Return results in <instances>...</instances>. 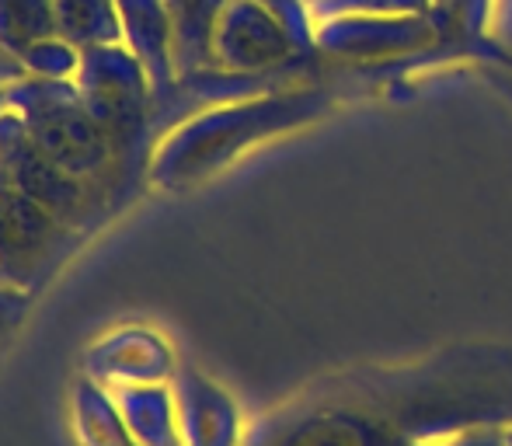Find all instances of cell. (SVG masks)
I'll return each instance as SVG.
<instances>
[{"instance_id": "obj_1", "label": "cell", "mask_w": 512, "mask_h": 446, "mask_svg": "<svg viewBox=\"0 0 512 446\" xmlns=\"http://www.w3.org/2000/svg\"><path fill=\"white\" fill-rule=\"evenodd\" d=\"M4 112L18 115L21 133L35 150L105 192V175L119 164V154L84 109L74 81L21 77L4 95Z\"/></svg>"}, {"instance_id": "obj_2", "label": "cell", "mask_w": 512, "mask_h": 446, "mask_svg": "<svg viewBox=\"0 0 512 446\" xmlns=\"http://www.w3.org/2000/svg\"><path fill=\"white\" fill-rule=\"evenodd\" d=\"M74 84L88 115L112 140L119 161L150 136L154 81L126 42L81 49V67H77Z\"/></svg>"}, {"instance_id": "obj_3", "label": "cell", "mask_w": 512, "mask_h": 446, "mask_svg": "<svg viewBox=\"0 0 512 446\" xmlns=\"http://www.w3.org/2000/svg\"><path fill=\"white\" fill-rule=\"evenodd\" d=\"M77 244V230L35 203L0 161V279L32 286Z\"/></svg>"}, {"instance_id": "obj_4", "label": "cell", "mask_w": 512, "mask_h": 446, "mask_svg": "<svg viewBox=\"0 0 512 446\" xmlns=\"http://www.w3.org/2000/svg\"><path fill=\"white\" fill-rule=\"evenodd\" d=\"M0 161H4L7 171H11L14 182H18L35 203L46 206L60 223H67V227H74V230L95 223L98 210H102L105 192L95 189V185H88L84 178L63 171L60 164L49 161L42 150H35L32 143H28V136L21 133V126L4 140Z\"/></svg>"}, {"instance_id": "obj_5", "label": "cell", "mask_w": 512, "mask_h": 446, "mask_svg": "<svg viewBox=\"0 0 512 446\" xmlns=\"http://www.w3.org/2000/svg\"><path fill=\"white\" fill-rule=\"evenodd\" d=\"M84 377L98 380L102 387L119 384H168L175 380V352L168 338L154 328L126 325L102 335L84 352Z\"/></svg>"}, {"instance_id": "obj_6", "label": "cell", "mask_w": 512, "mask_h": 446, "mask_svg": "<svg viewBox=\"0 0 512 446\" xmlns=\"http://www.w3.org/2000/svg\"><path fill=\"white\" fill-rule=\"evenodd\" d=\"M279 49H283V32L258 0H227L216 14L213 35H209V60L220 67H258L276 60Z\"/></svg>"}, {"instance_id": "obj_7", "label": "cell", "mask_w": 512, "mask_h": 446, "mask_svg": "<svg viewBox=\"0 0 512 446\" xmlns=\"http://www.w3.org/2000/svg\"><path fill=\"white\" fill-rule=\"evenodd\" d=\"M122 422L140 446H185L182 408L175 384H119L108 387Z\"/></svg>"}, {"instance_id": "obj_8", "label": "cell", "mask_w": 512, "mask_h": 446, "mask_svg": "<svg viewBox=\"0 0 512 446\" xmlns=\"http://www.w3.org/2000/svg\"><path fill=\"white\" fill-rule=\"evenodd\" d=\"M178 408H182L185 446H230L234 443V408L209 380L192 370L175 373Z\"/></svg>"}, {"instance_id": "obj_9", "label": "cell", "mask_w": 512, "mask_h": 446, "mask_svg": "<svg viewBox=\"0 0 512 446\" xmlns=\"http://www.w3.org/2000/svg\"><path fill=\"white\" fill-rule=\"evenodd\" d=\"M70 419H74V436L81 446H140L122 422L108 387L84 373L70 391Z\"/></svg>"}, {"instance_id": "obj_10", "label": "cell", "mask_w": 512, "mask_h": 446, "mask_svg": "<svg viewBox=\"0 0 512 446\" xmlns=\"http://www.w3.org/2000/svg\"><path fill=\"white\" fill-rule=\"evenodd\" d=\"M56 35L74 42L77 49L112 46L122 39V18L115 0H53Z\"/></svg>"}, {"instance_id": "obj_11", "label": "cell", "mask_w": 512, "mask_h": 446, "mask_svg": "<svg viewBox=\"0 0 512 446\" xmlns=\"http://www.w3.org/2000/svg\"><path fill=\"white\" fill-rule=\"evenodd\" d=\"M223 4L227 0H168L178 77L192 74L209 60V35H213L216 14L223 11Z\"/></svg>"}, {"instance_id": "obj_12", "label": "cell", "mask_w": 512, "mask_h": 446, "mask_svg": "<svg viewBox=\"0 0 512 446\" xmlns=\"http://www.w3.org/2000/svg\"><path fill=\"white\" fill-rule=\"evenodd\" d=\"M49 35H56L53 0H0V46L11 56Z\"/></svg>"}, {"instance_id": "obj_13", "label": "cell", "mask_w": 512, "mask_h": 446, "mask_svg": "<svg viewBox=\"0 0 512 446\" xmlns=\"http://www.w3.org/2000/svg\"><path fill=\"white\" fill-rule=\"evenodd\" d=\"M28 77H46V81H74L81 67V49L67 42L63 35L39 39L18 56Z\"/></svg>"}, {"instance_id": "obj_14", "label": "cell", "mask_w": 512, "mask_h": 446, "mask_svg": "<svg viewBox=\"0 0 512 446\" xmlns=\"http://www.w3.org/2000/svg\"><path fill=\"white\" fill-rule=\"evenodd\" d=\"M28 304H32V290H28V286L0 279V338H7L25 321Z\"/></svg>"}, {"instance_id": "obj_15", "label": "cell", "mask_w": 512, "mask_h": 446, "mask_svg": "<svg viewBox=\"0 0 512 446\" xmlns=\"http://www.w3.org/2000/svg\"><path fill=\"white\" fill-rule=\"evenodd\" d=\"M21 77H28L25 67H21V60H18V56H11L4 46H0V112H4V95L14 88V84L21 81Z\"/></svg>"}, {"instance_id": "obj_16", "label": "cell", "mask_w": 512, "mask_h": 446, "mask_svg": "<svg viewBox=\"0 0 512 446\" xmlns=\"http://www.w3.org/2000/svg\"><path fill=\"white\" fill-rule=\"evenodd\" d=\"M18 126H21L18 115H14V112H0V147H4V140H7V136H11Z\"/></svg>"}]
</instances>
